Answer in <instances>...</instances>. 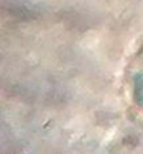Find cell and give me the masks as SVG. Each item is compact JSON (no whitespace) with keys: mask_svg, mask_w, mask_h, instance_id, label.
Returning a JSON list of instances; mask_svg holds the SVG:
<instances>
[{"mask_svg":"<svg viewBox=\"0 0 143 154\" xmlns=\"http://www.w3.org/2000/svg\"><path fill=\"white\" fill-rule=\"evenodd\" d=\"M132 81H133V98L143 109V49L136 56Z\"/></svg>","mask_w":143,"mask_h":154,"instance_id":"obj_1","label":"cell"}]
</instances>
